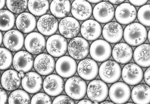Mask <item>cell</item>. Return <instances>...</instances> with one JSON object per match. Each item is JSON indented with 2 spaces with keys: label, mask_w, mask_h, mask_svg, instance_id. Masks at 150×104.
<instances>
[{
  "label": "cell",
  "mask_w": 150,
  "mask_h": 104,
  "mask_svg": "<svg viewBox=\"0 0 150 104\" xmlns=\"http://www.w3.org/2000/svg\"><path fill=\"white\" fill-rule=\"evenodd\" d=\"M147 31L144 25L135 22L127 26L124 31L123 37L127 44L132 46H139L146 41Z\"/></svg>",
  "instance_id": "6da1fadb"
},
{
  "label": "cell",
  "mask_w": 150,
  "mask_h": 104,
  "mask_svg": "<svg viewBox=\"0 0 150 104\" xmlns=\"http://www.w3.org/2000/svg\"><path fill=\"white\" fill-rule=\"evenodd\" d=\"M121 69L118 63L112 60L105 61L100 65L99 75L100 79L108 84H112L121 78Z\"/></svg>",
  "instance_id": "7a4b0ae2"
},
{
  "label": "cell",
  "mask_w": 150,
  "mask_h": 104,
  "mask_svg": "<svg viewBox=\"0 0 150 104\" xmlns=\"http://www.w3.org/2000/svg\"><path fill=\"white\" fill-rule=\"evenodd\" d=\"M64 88L67 95L75 100L83 98L87 90L85 81L77 76L70 77L68 79L65 83Z\"/></svg>",
  "instance_id": "3957f363"
},
{
  "label": "cell",
  "mask_w": 150,
  "mask_h": 104,
  "mask_svg": "<svg viewBox=\"0 0 150 104\" xmlns=\"http://www.w3.org/2000/svg\"><path fill=\"white\" fill-rule=\"evenodd\" d=\"M68 51L70 56L74 59L82 60L88 55L90 52L89 44L84 38L75 37L69 42Z\"/></svg>",
  "instance_id": "277c9868"
},
{
  "label": "cell",
  "mask_w": 150,
  "mask_h": 104,
  "mask_svg": "<svg viewBox=\"0 0 150 104\" xmlns=\"http://www.w3.org/2000/svg\"><path fill=\"white\" fill-rule=\"evenodd\" d=\"M112 48L110 44L102 39L94 41L90 48V53L92 58L97 62L107 61L111 56Z\"/></svg>",
  "instance_id": "5b68a950"
},
{
  "label": "cell",
  "mask_w": 150,
  "mask_h": 104,
  "mask_svg": "<svg viewBox=\"0 0 150 104\" xmlns=\"http://www.w3.org/2000/svg\"><path fill=\"white\" fill-rule=\"evenodd\" d=\"M68 44L67 39L59 34L51 36L47 39L46 50L53 57L58 58L66 54L68 50Z\"/></svg>",
  "instance_id": "8992f818"
},
{
  "label": "cell",
  "mask_w": 150,
  "mask_h": 104,
  "mask_svg": "<svg viewBox=\"0 0 150 104\" xmlns=\"http://www.w3.org/2000/svg\"><path fill=\"white\" fill-rule=\"evenodd\" d=\"M108 88L106 83L99 80H93L88 86L87 94L92 101L102 102L107 98Z\"/></svg>",
  "instance_id": "52a82bcc"
},
{
  "label": "cell",
  "mask_w": 150,
  "mask_h": 104,
  "mask_svg": "<svg viewBox=\"0 0 150 104\" xmlns=\"http://www.w3.org/2000/svg\"><path fill=\"white\" fill-rule=\"evenodd\" d=\"M109 96L110 100L116 104L126 103L131 96L130 87L123 82H117L110 87Z\"/></svg>",
  "instance_id": "ba28073f"
},
{
  "label": "cell",
  "mask_w": 150,
  "mask_h": 104,
  "mask_svg": "<svg viewBox=\"0 0 150 104\" xmlns=\"http://www.w3.org/2000/svg\"><path fill=\"white\" fill-rule=\"evenodd\" d=\"M24 44L25 49L30 54H41L46 48V38L41 34L32 32L25 37Z\"/></svg>",
  "instance_id": "9c48e42d"
},
{
  "label": "cell",
  "mask_w": 150,
  "mask_h": 104,
  "mask_svg": "<svg viewBox=\"0 0 150 104\" xmlns=\"http://www.w3.org/2000/svg\"><path fill=\"white\" fill-rule=\"evenodd\" d=\"M122 79L127 85L133 86L142 82L144 72L140 66L134 63H128L123 67L121 73Z\"/></svg>",
  "instance_id": "30bf717a"
},
{
  "label": "cell",
  "mask_w": 150,
  "mask_h": 104,
  "mask_svg": "<svg viewBox=\"0 0 150 104\" xmlns=\"http://www.w3.org/2000/svg\"><path fill=\"white\" fill-rule=\"evenodd\" d=\"M93 16L97 22L101 24H107L114 18L115 9L112 4L107 1H102L94 8Z\"/></svg>",
  "instance_id": "8fae6325"
},
{
  "label": "cell",
  "mask_w": 150,
  "mask_h": 104,
  "mask_svg": "<svg viewBox=\"0 0 150 104\" xmlns=\"http://www.w3.org/2000/svg\"><path fill=\"white\" fill-rule=\"evenodd\" d=\"M115 19L122 25L131 24L136 19L137 11L134 6L128 3H123L115 11Z\"/></svg>",
  "instance_id": "7c38bea8"
},
{
  "label": "cell",
  "mask_w": 150,
  "mask_h": 104,
  "mask_svg": "<svg viewBox=\"0 0 150 104\" xmlns=\"http://www.w3.org/2000/svg\"><path fill=\"white\" fill-rule=\"evenodd\" d=\"M34 68L38 74L47 76L51 74L56 68L55 60L49 54L41 53L35 58Z\"/></svg>",
  "instance_id": "4fadbf2b"
},
{
  "label": "cell",
  "mask_w": 150,
  "mask_h": 104,
  "mask_svg": "<svg viewBox=\"0 0 150 104\" xmlns=\"http://www.w3.org/2000/svg\"><path fill=\"white\" fill-rule=\"evenodd\" d=\"M77 67L76 62L74 58L69 56H64L57 60L55 68L60 77L68 78L76 74Z\"/></svg>",
  "instance_id": "5bb4252c"
},
{
  "label": "cell",
  "mask_w": 150,
  "mask_h": 104,
  "mask_svg": "<svg viewBox=\"0 0 150 104\" xmlns=\"http://www.w3.org/2000/svg\"><path fill=\"white\" fill-rule=\"evenodd\" d=\"M64 82L63 79L57 74H51L46 77L43 81V89L49 95L55 97L63 93Z\"/></svg>",
  "instance_id": "9a60e30c"
},
{
  "label": "cell",
  "mask_w": 150,
  "mask_h": 104,
  "mask_svg": "<svg viewBox=\"0 0 150 104\" xmlns=\"http://www.w3.org/2000/svg\"><path fill=\"white\" fill-rule=\"evenodd\" d=\"M78 73L82 79L87 81L93 80L99 72L97 63L91 58H85L78 64Z\"/></svg>",
  "instance_id": "2e32d148"
},
{
  "label": "cell",
  "mask_w": 150,
  "mask_h": 104,
  "mask_svg": "<svg viewBox=\"0 0 150 104\" xmlns=\"http://www.w3.org/2000/svg\"><path fill=\"white\" fill-rule=\"evenodd\" d=\"M3 42L7 49L13 52H17L23 47L25 43L24 35L19 31L11 30L4 35Z\"/></svg>",
  "instance_id": "e0dca14e"
},
{
  "label": "cell",
  "mask_w": 150,
  "mask_h": 104,
  "mask_svg": "<svg viewBox=\"0 0 150 104\" xmlns=\"http://www.w3.org/2000/svg\"><path fill=\"white\" fill-rule=\"evenodd\" d=\"M59 29L62 36L73 39L79 33L80 24L77 20L72 17H66L59 23Z\"/></svg>",
  "instance_id": "ac0fdd59"
},
{
  "label": "cell",
  "mask_w": 150,
  "mask_h": 104,
  "mask_svg": "<svg viewBox=\"0 0 150 104\" xmlns=\"http://www.w3.org/2000/svg\"><path fill=\"white\" fill-rule=\"evenodd\" d=\"M37 27L38 30L41 34L46 36H52L58 30L59 22L54 16L47 14L39 18Z\"/></svg>",
  "instance_id": "d6986e66"
},
{
  "label": "cell",
  "mask_w": 150,
  "mask_h": 104,
  "mask_svg": "<svg viewBox=\"0 0 150 104\" xmlns=\"http://www.w3.org/2000/svg\"><path fill=\"white\" fill-rule=\"evenodd\" d=\"M34 58L29 52L20 51L14 56V68L18 72L27 73L32 69L34 64Z\"/></svg>",
  "instance_id": "ffe728a7"
},
{
  "label": "cell",
  "mask_w": 150,
  "mask_h": 104,
  "mask_svg": "<svg viewBox=\"0 0 150 104\" xmlns=\"http://www.w3.org/2000/svg\"><path fill=\"white\" fill-rule=\"evenodd\" d=\"M102 34L103 38L107 42L112 44L118 43L123 37V28L120 24L112 22L104 26Z\"/></svg>",
  "instance_id": "44dd1931"
},
{
  "label": "cell",
  "mask_w": 150,
  "mask_h": 104,
  "mask_svg": "<svg viewBox=\"0 0 150 104\" xmlns=\"http://www.w3.org/2000/svg\"><path fill=\"white\" fill-rule=\"evenodd\" d=\"M21 85L27 93L35 94L41 90L43 85V79L36 72H28L22 80Z\"/></svg>",
  "instance_id": "7402d4cb"
},
{
  "label": "cell",
  "mask_w": 150,
  "mask_h": 104,
  "mask_svg": "<svg viewBox=\"0 0 150 104\" xmlns=\"http://www.w3.org/2000/svg\"><path fill=\"white\" fill-rule=\"evenodd\" d=\"M102 27L99 23L93 19H88L82 24L81 33L83 38L88 41L97 40L102 33Z\"/></svg>",
  "instance_id": "603a6c76"
},
{
  "label": "cell",
  "mask_w": 150,
  "mask_h": 104,
  "mask_svg": "<svg viewBox=\"0 0 150 104\" xmlns=\"http://www.w3.org/2000/svg\"><path fill=\"white\" fill-rule=\"evenodd\" d=\"M71 11L75 19L83 21L87 20L91 16L92 7L87 1H75L72 4Z\"/></svg>",
  "instance_id": "cb8c5ba5"
},
{
  "label": "cell",
  "mask_w": 150,
  "mask_h": 104,
  "mask_svg": "<svg viewBox=\"0 0 150 104\" xmlns=\"http://www.w3.org/2000/svg\"><path fill=\"white\" fill-rule=\"evenodd\" d=\"M112 53L115 62L121 64L129 63L133 55L131 47L124 42H119L115 44L112 49Z\"/></svg>",
  "instance_id": "d4e9b609"
},
{
  "label": "cell",
  "mask_w": 150,
  "mask_h": 104,
  "mask_svg": "<svg viewBox=\"0 0 150 104\" xmlns=\"http://www.w3.org/2000/svg\"><path fill=\"white\" fill-rule=\"evenodd\" d=\"M16 23L18 29L21 32L25 34L31 33L35 30L37 24L35 17L28 12L19 15Z\"/></svg>",
  "instance_id": "484cf974"
},
{
  "label": "cell",
  "mask_w": 150,
  "mask_h": 104,
  "mask_svg": "<svg viewBox=\"0 0 150 104\" xmlns=\"http://www.w3.org/2000/svg\"><path fill=\"white\" fill-rule=\"evenodd\" d=\"M21 82V78L19 77L18 72L15 70H7L2 75L1 84L4 89L6 90H16L20 86Z\"/></svg>",
  "instance_id": "4316f807"
},
{
  "label": "cell",
  "mask_w": 150,
  "mask_h": 104,
  "mask_svg": "<svg viewBox=\"0 0 150 104\" xmlns=\"http://www.w3.org/2000/svg\"><path fill=\"white\" fill-rule=\"evenodd\" d=\"M132 100L136 104H149L150 103V87L145 84L137 85L132 89Z\"/></svg>",
  "instance_id": "83f0119b"
},
{
  "label": "cell",
  "mask_w": 150,
  "mask_h": 104,
  "mask_svg": "<svg viewBox=\"0 0 150 104\" xmlns=\"http://www.w3.org/2000/svg\"><path fill=\"white\" fill-rule=\"evenodd\" d=\"M134 59L141 67H150V44H144L137 47L134 50Z\"/></svg>",
  "instance_id": "f1b7e54d"
},
{
  "label": "cell",
  "mask_w": 150,
  "mask_h": 104,
  "mask_svg": "<svg viewBox=\"0 0 150 104\" xmlns=\"http://www.w3.org/2000/svg\"><path fill=\"white\" fill-rule=\"evenodd\" d=\"M71 9L69 1H53L50 5V11L55 17L64 18L69 14Z\"/></svg>",
  "instance_id": "f546056e"
},
{
  "label": "cell",
  "mask_w": 150,
  "mask_h": 104,
  "mask_svg": "<svg viewBox=\"0 0 150 104\" xmlns=\"http://www.w3.org/2000/svg\"><path fill=\"white\" fill-rule=\"evenodd\" d=\"M48 1H28V9L29 11L35 16H43L49 10Z\"/></svg>",
  "instance_id": "4dcf8cb0"
},
{
  "label": "cell",
  "mask_w": 150,
  "mask_h": 104,
  "mask_svg": "<svg viewBox=\"0 0 150 104\" xmlns=\"http://www.w3.org/2000/svg\"><path fill=\"white\" fill-rule=\"evenodd\" d=\"M0 24L1 31L11 30L14 27L16 17L12 12L8 10H1L0 12Z\"/></svg>",
  "instance_id": "1f68e13d"
},
{
  "label": "cell",
  "mask_w": 150,
  "mask_h": 104,
  "mask_svg": "<svg viewBox=\"0 0 150 104\" xmlns=\"http://www.w3.org/2000/svg\"><path fill=\"white\" fill-rule=\"evenodd\" d=\"M8 104H30V98L27 92L21 90H15L9 96Z\"/></svg>",
  "instance_id": "d6a6232c"
},
{
  "label": "cell",
  "mask_w": 150,
  "mask_h": 104,
  "mask_svg": "<svg viewBox=\"0 0 150 104\" xmlns=\"http://www.w3.org/2000/svg\"><path fill=\"white\" fill-rule=\"evenodd\" d=\"M6 4L10 11L16 14L23 13L28 7L27 1H7Z\"/></svg>",
  "instance_id": "836d02e7"
},
{
  "label": "cell",
  "mask_w": 150,
  "mask_h": 104,
  "mask_svg": "<svg viewBox=\"0 0 150 104\" xmlns=\"http://www.w3.org/2000/svg\"><path fill=\"white\" fill-rule=\"evenodd\" d=\"M1 70H6L11 66L13 60V55L11 52L8 49L1 47Z\"/></svg>",
  "instance_id": "e575fe53"
},
{
  "label": "cell",
  "mask_w": 150,
  "mask_h": 104,
  "mask_svg": "<svg viewBox=\"0 0 150 104\" xmlns=\"http://www.w3.org/2000/svg\"><path fill=\"white\" fill-rule=\"evenodd\" d=\"M137 16L141 24L150 27V4L145 5L140 8L138 11Z\"/></svg>",
  "instance_id": "d590c367"
},
{
  "label": "cell",
  "mask_w": 150,
  "mask_h": 104,
  "mask_svg": "<svg viewBox=\"0 0 150 104\" xmlns=\"http://www.w3.org/2000/svg\"><path fill=\"white\" fill-rule=\"evenodd\" d=\"M30 104H52V101L47 94L38 93L33 97Z\"/></svg>",
  "instance_id": "8d00e7d4"
},
{
  "label": "cell",
  "mask_w": 150,
  "mask_h": 104,
  "mask_svg": "<svg viewBox=\"0 0 150 104\" xmlns=\"http://www.w3.org/2000/svg\"><path fill=\"white\" fill-rule=\"evenodd\" d=\"M52 104H75V103L70 97L61 95L54 99Z\"/></svg>",
  "instance_id": "74e56055"
},
{
  "label": "cell",
  "mask_w": 150,
  "mask_h": 104,
  "mask_svg": "<svg viewBox=\"0 0 150 104\" xmlns=\"http://www.w3.org/2000/svg\"><path fill=\"white\" fill-rule=\"evenodd\" d=\"M0 92H1V104H6L8 100V95L6 92L1 89L0 90Z\"/></svg>",
  "instance_id": "f35d334b"
},
{
  "label": "cell",
  "mask_w": 150,
  "mask_h": 104,
  "mask_svg": "<svg viewBox=\"0 0 150 104\" xmlns=\"http://www.w3.org/2000/svg\"><path fill=\"white\" fill-rule=\"evenodd\" d=\"M144 80L147 85L150 86V67L145 71L144 74Z\"/></svg>",
  "instance_id": "ab89813d"
},
{
  "label": "cell",
  "mask_w": 150,
  "mask_h": 104,
  "mask_svg": "<svg viewBox=\"0 0 150 104\" xmlns=\"http://www.w3.org/2000/svg\"><path fill=\"white\" fill-rule=\"evenodd\" d=\"M148 1H129L131 4L137 6H144Z\"/></svg>",
  "instance_id": "60d3db41"
},
{
  "label": "cell",
  "mask_w": 150,
  "mask_h": 104,
  "mask_svg": "<svg viewBox=\"0 0 150 104\" xmlns=\"http://www.w3.org/2000/svg\"><path fill=\"white\" fill-rule=\"evenodd\" d=\"M77 104H93V103L88 100L85 99L80 101Z\"/></svg>",
  "instance_id": "b9f144b4"
},
{
  "label": "cell",
  "mask_w": 150,
  "mask_h": 104,
  "mask_svg": "<svg viewBox=\"0 0 150 104\" xmlns=\"http://www.w3.org/2000/svg\"><path fill=\"white\" fill-rule=\"evenodd\" d=\"M109 1L111 4L114 5H120L124 3L125 1Z\"/></svg>",
  "instance_id": "7bdbcfd3"
},
{
  "label": "cell",
  "mask_w": 150,
  "mask_h": 104,
  "mask_svg": "<svg viewBox=\"0 0 150 104\" xmlns=\"http://www.w3.org/2000/svg\"><path fill=\"white\" fill-rule=\"evenodd\" d=\"M6 1H1V10L2 9L4 8L5 5L6 4Z\"/></svg>",
  "instance_id": "ee69618b"
},
{
  "label": "cell",
  "mask_w": 150,
  "mask_h": 104,
  "mask_svg": "<svg viewBox=\"0 0 150 104\" xmlns=\"http://www.w3.org/2000/svg\"><path fill=\"white\" fill-rule=\"evenodd\" d=\"M89 3H91L93 4H98L102 2L101 1H88Z\"/></svg>",
  "instance_id": "f6af8a7d"
},
{
  "label": "cell",
  "mask_w": 150,
  "mask_h": 104,
  "mask_svg": "<svg viewBox=\"0 0 150 104\" xmlns=\"http://www.w3.org/2000/svg\"><path fill=\"white\" fill-rule=\"evenodd\" d=\"M24 73V72H22V71L19 72V73H18V76L20 78H22L23 79L24 77V76H25V74Z\"/></svg>",
  "instance_id": "bcb514c9"
},
{
  "label": "cell",
  "mask_w": 150,
  "mask_h": 104,
  "mask_svg": "<svg viewBox=\"0 0 150 104\" xmlns=\"http://www.w3.org/2000/svg\"><path fill=\"white\" fill-rule=\"evenodd\" d=\"M115 104L114 103H112V102L109 101H105L101 102L100 104Z\"/></svg>",
  "instance_id": "7dc6e473"
},
{
  "label": "cell",
  "mask_w": 150,
  "mask_h": 104,
  "mask_svg": "<svg viewBox=\"0 0 150 104\" xmlns=\"http://www.w3.org/2000/svg\"><path fill=\"white\" fill-rule=\"evenodd\" d=\"M148 40H149V42L150 43V29L149 31V32H148Z\"/></svg>",
  "instance_id": "c3c4849f"
},
{
  "label": "cell",
  "mask_w": 150,
  "mask_h": 104,
  "mask_svg": "<svg viewBox=\"0 0 150 104\" xmlns=\"http://www.w3.org/2000/svg\"><path fill=\"white\" fill-rule=\"evenodd\" d=\"M1 44H2V43L3 38L4 39V37H3V34L2 32H1Z\"/></svg>",
  "instance_id": "681fc988"
},
{
  "label": "cell",
  "mask_w": 150,
  "mask_h": 104,
  "mask_svg": "<svg viewBox=\"0 0 150 104\" xmlns=\"http://www.w3.org/2000/svg\"><path fill=\"white\" fill-rule=\"evenodd\" d=\"M123 104H135L134 103H126Z\"/></svg>",
  "instance_id": "f907efd6"
},
{
  "label": "cell",
  "mask_w": 150,
  "mask_h": 104,
  "mask_svg": "<svg viewBox=\"0 0 150 104\" xmlns=\"http://www.w3.org/2000/svg\"><path fill=\"white\" fill-rule=\"evenodd\" d=\"M93 104H99V103L97 102H94L93 103Z\"/></svg>",
  "instance_id": "816d5d0a"
}]
</instances>
